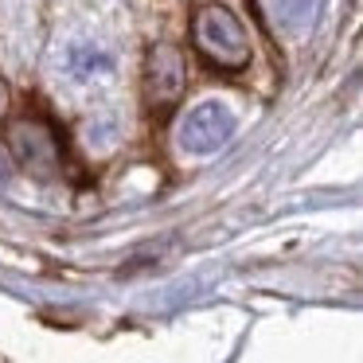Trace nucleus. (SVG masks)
<instances>
[{
  "label": "nucleus",
  "instance_id": "nucleus-3",
  "mask_svg": "<svg viewBox=\"0 0 363 363\" xmlns=\"http://www.w3.org/2000/svg\"><path fill=\"white\" fill-rule=\"evenodd\" d=\"M230 133H235V113H230V106L203 102L180 118L176 145L184 152H191V157H211V152H219L230 141Z\"/></svg>",
  "mask_w": 363,
  "mask_h": 363
},
{
  "label": "nucleus",
  "instance_id": "nucleus-2",
  "mask_svg": "<svg viewBox=\"0 0 363 363\" xmlns=\"http://www.w3.org/2000/svg\"><path fill=\"white\" fill-rule=\"evenodd\" d=\"M9 149L24 172L35 180H55L63 172V137L43 113H24V118L9 121Z\"/></svg>",
  "mask_w": 363,
  "mask_h": 363
},
{
  "label": "nucleus",
  "instance_id": "nucleus-5",
  "mask_svg": "<svg viewBox=\"0 0 363 363\" xmlns=\"http://www.w3.org/2000/svg\"><path fill=\"white\" fill-rule=\"evenodd\" d=\"M254 12L277 40H293L313 28L320 0H254Z\"/></svg>",
  "mask_w": 363,
  "mask_h": 363
},
{
  "label": "nucleus",
  "instance_id": "nucleus-6",
  "mask_svg": "<svg viewBox=\"0 0 363 363\" xmlns=\"http://www.w3.org/2000/svg\"><path fill=\"white\" fill-rule=\"evenodd\" d=\"M9 106H12V90H9V82L0 79V118L9 113Z\"/></svg>",
  "mask_w": 363,
  "mask_h": 363
},
{
  "label": "nucleus",
  "instance_id": "nucleus-1",
  "mask_svg": "<svg viewBox=\"0 0 363 363\" xmlns=\"http://www.w3.org/2000/svg\"><path fill=\"white\" fill-rule=\"evenodd\" d=\"M191 48L215 71H246L250 67V35L227 4H199L191 16Z\"/></svg>",
  "mask_w": 363,
  "mask_h": 363
},
{
  "label": "nucleus",
  "instance_id": "nucleus-4",
  "mask_svg": "<svg viewBox=\"0 0 363 363\" xmlns=\"http://www.w3.org/2000/svg\"><path fill=\"white\" fill-rule=\"evenodd\" d=\"M145 102L149 110H172L184 98V86H188V67H184V51L172 48V43H157L145 55Z\"/></svg>",
  "mask_w": 363,
  "mask_h": 363
},
{
  "label": "nucleus",
  "instance_id": "nucleus-7",
  "mask_svg": "<svg viewBox=\"0 0 363 363\" xmlns=\"http://www.w3.org/2000/svg\"><path fill=\"white\" fill-rule=\"evenodd\" d=\"M4 180H9V160L0 157V184H4Z\"/></svg>",
  "mask_w": 363,
  "mask_h": 363
}]
</instances>
